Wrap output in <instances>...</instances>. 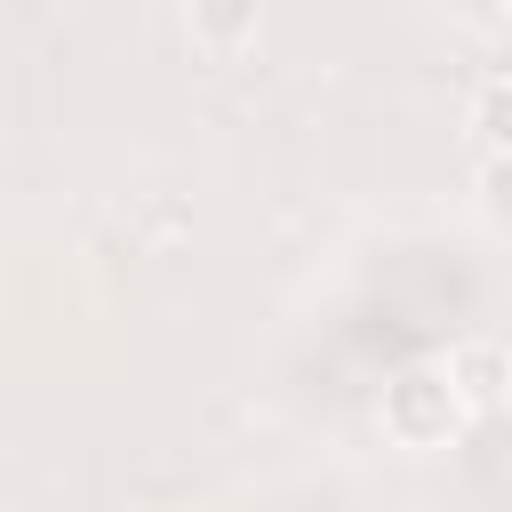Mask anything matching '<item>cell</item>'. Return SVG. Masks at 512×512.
I'll list each match as a JSON object with an SVG mask.
<instances>
[{"label":"cell","instance_id":"cell-1","mask_svg":"<svg viewBox=\"0 0 512 512\" xmlns=\"http://www.w3.org/2000/svg\"><path fill=\"white\" fill-rule=\"evenodd\" d=\"M376 424H384V440H392V448L432 456V448H448L472 416H464V400H456V384H448V368H440V360H408V368L384 384Z\"/></svg>","mask_w":512,"mask_h":512},{"label":"cell","instance_id":"cell-2","mask_svg":"<svg viewBox=\"0 0 512 512\" xmlns=\"http://www.w3.org/2000/svg\"><path fill=\"white\" fill-rule=\"evenodd\" d=\"M440 368H448L464 416H496V408L512 400V344H496V336H464Z\"/></svg>","mask_w":512,"mask_h":512},{"label":"cell","instance_id":"cell-3","mask_svg":"<svg viewBox=\"0 0 512 512\" xmlns=\"http://www.w3.org/2000/svg\"><path fill=\"white\" fill-rule=\"evenodd\" d=\"M176 24H184V40H192V48L232 56V48H248V40L264 32V8H256V0H192Z\"/></svg>","mask_w":512,"mask_h":512},{"label":"cell","instance_id":"cell-4","mask_svg":"<svg viewBox=\"0 0 512 512\" xmlns=\"http://www.w3.org/2000/svg\"><path fill=\"white\" fill-rule=\"evenodd\" d=\"M464 120H472V136H480V160H488V152H512V72H488V80L472 88Z\"/></svg>","mask_w":512,"mask_h":512},{"label":"cell","instance_id":"cell-5","mask_svg":"<svg viewBox=\"0 0 512 512\" xmlns=\"http://www.w3.org/2000/svg\"><path fill=\"white\" fill-rule=\"evenodd\" d=\"M472 192H480V208H488L496 224H512V152H488L480 176H472Z\"/></svg>","mask_w":512,"mask_h":512}]
</instances>
